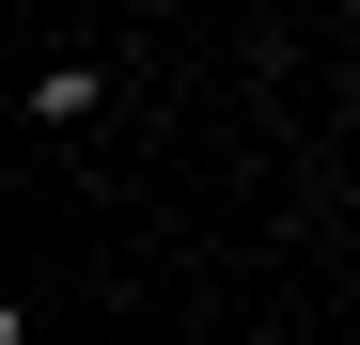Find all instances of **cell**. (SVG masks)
I'll use <instances>...</instances> for the list:
<instances>
[{
  "mask_svg": "<svg viewBox=\"0 0 360 345\" xmlns=\"http://www.w3.org/2000/svg\"><path fill=\"white\" fill-rule=\"evenodd\" d=\"M0 345H32V314H16V299H0Z\"/></svg>",
  "mask_w": 360,
  "mask_h": 345,
  "instance_id": "obj_2",
  "label": "cell"
},
{
  "mask_svg": "<svg viewBox=\"0 0 360 345\" xmlns=\"http://www.w3.org/2000/svg\"><path fill=\"white\" fill-rule=\"evenodd\" d=\"M110 110V47H63V63H32V126H94Z\"/></svg>",
  "mask_w": 360,
  "mask_h": 345,
  "instance_id": "obj_1",
  "label": "cell"
}]
</instances>
